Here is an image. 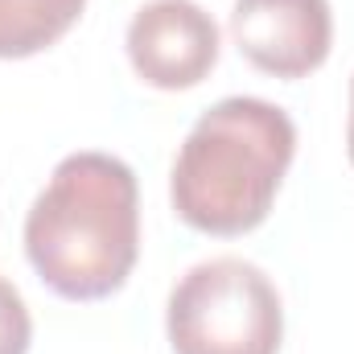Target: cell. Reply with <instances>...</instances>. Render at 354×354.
<instances>
[{"instance_id": "6da1fadb", "label": "cell", "mask_w": 354, "mask_h": 354, "mask_svg": "<svg viewBox=\"0 0 354 354\" xmlns=\"http://www.w3.org/2000/svg\"><path fill=\"white\" fill-rule=\"evenodd\" d=\"M25 256L66 301L120 292L140 256L136 174L95 149L62 157L25 214Z\"/></svg>"}, {"instance_id": "7a4b0ae2", "label": "cell", "mask_w": 354, "mask_h": 354, "mask_svg": "<svg viewBox=\"0 0 354 354\" xmlns=\"http://www.w3.org/2000/svg\"><path fill=\"white\" fill-rule=\"evenodd\" d=\"M297 157V124L284 107L231 95L198 115L177 149L169 198L177 218L202 235H248L268 218Z\"/></svg>"}, {"instance_id": "3957f363", "label": "cell", "mask_w": 354, "mask_h": 354, "mask_svg": "<svg viewBox=\"0 0 354 354\" xmlns=\"http://www.w3.org/2000/svg\"><path fill=\"white\" fill-rule=\"evenodd\" d=\"M165 334L174 354H276L284 342L280 292L252 260H202L169 292Z\"/></svg>"}, {"instance_id": "277c9868", "label": "cell", "mask_w": 354, "mask_h": 354, "mask_svg": "<svg viewBox=\"0 0 354 354\" xmlns=\"http://www.w3.org/2000/svg\"><path fill=\"white\" fill-rule=\"evenodd\" d=\"M124 46L149 87L189 91L218 62V25L198 0H149L128 21Z\"/></svg>"}, {"instance_id": "5b68a950", "label": "cell", "mask_w": 354, "mask_h": 354, "mask_svg": "<svg viewBox=\"0 0 354 354\" xmlns=\"http://www.w3.org/2000/svg\"><path fill=\"white\" fill-rule=\"evenodd\" d=\"M231 37L239 54L276 79H301L330 58V0H235Z\"/></svg>"}, {"instance_id": "8992f818", "label": "cell", "mask_w": 354, "mask_h": 354, "mask_svg": "<svg viewBox=\"0 0 354 354\" xmlns=\"http://www.w3.org/2000/svg\"><path fill=\"white\" fill-rule=\"evenodd\" d=\"M87 0H0V58H29L54 46Z\"/></svg>"}, {"instance_id": "52a82bcc", "label": "cell", "mask_w": 354, "mask_h": 354, "mask_svg": "<svg viewBox=\"0 0 354 354\" xmlns=\"http://www.w3.org/2000/svg\"><path fill=\"white\" fill-rule=\"evenodd\" d=\"M33 342V317L25 297L8 276H0V354H29Z\"/></svg>"}, {"instance_id": "ba28073f", "label": "cell", "mask_w": 354, "mask_h": 354, "mask_svg": "<svg viewBox=\"0 0 354 354\" xmlns=\"http://www.w3.org/2000/svg\"><path fill=\"white\" fill-rule=\"evenodd\" d=\"M346 153H351V165H354V79H351V120H346Z\"/></svg>"}]
</instances>
